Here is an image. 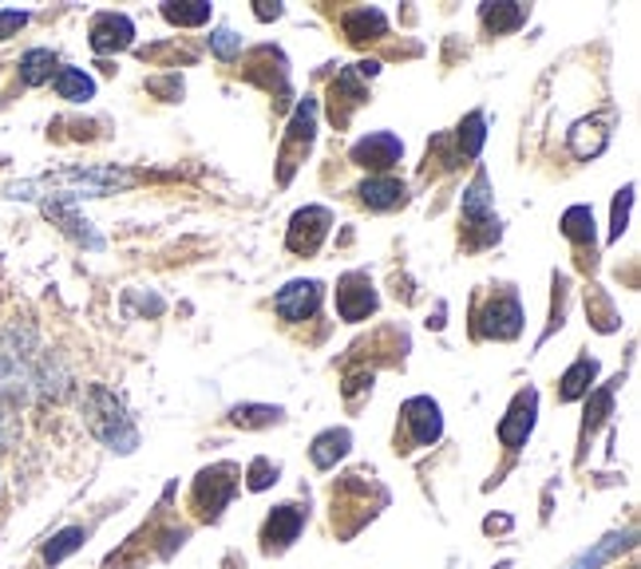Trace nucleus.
Segmentation results:
<instances>
[{
    "instance_id": "obj_24",
    "label": "nucleus",
    "mask_w": 641,
    "mask_h": 569,
    "mask_svg": "<svg viewBox=\"0 0 641 569\" xmlns=\"http://www.w3.org/2000/svg\"><path fill=\"white\" fill-rule=\"evenodd\" d=\"M459 155L464 158H479V151H484L487 143V120H484V111H472L464 123H459Z\"/></svg>"
},
{
    "instance_id": "obj_3",
    "label": "nucleus",
    "mask_w": 641,
    "mask_h": 569,
    "mask_svg": "<svg viewBox=\"0 0 641 569\" xmlns=\"http://www.w3.org/2000/svg\"><path fill=\"white\" fill-rule=\"evenodd\" d=\"M313 135H317V100L313 95H306V103H298L293 120H289L286 138H281V175H278L281 183L293 178V170L301 166V158H306L309 147H313Z\"/></svg>"
},
{
    "instance_id": "obj_12",
    "label": "nucleus",
    "mask_w": 641,
    "mask_h": 569,
    "mask_svg": "<svg viewBox=\"0 0 641 569\" xmlns=\"http://www.w3.org/2000/svg\"><path fill=\"white\" fill-rule=\"evenodd\" d=\"M364 100H369V92L361 87V75H356L353 68H344L333 80V87H329V115H333L337 127H344V123L353 120V111L361 107Z\"/></svg>"
},
{
    "instance_id": "obj_31",
    "label": "nucleus",
    "mask_w": 641,
    "mask_h": 569,
    "mask_svg": "<svg viewBox=\"0 0 641 569\" xmlns=\"http://www.w3.org/2000/svg\"><path fill=\"white\" fill-rule=\"evenodd\" d=\"M630 206H633V186H626L618 198H613V221H610V238L618 241L626 234V221H630Z\"/></svg>"
},
{
    "instance_id": "obj_1",
    "label": "nucleus",
    "mask_w": 641,
    "mask_h": 569,
    "mask_svg": "<svg viewBox=\"0 0 641 569\" xmlns=\"http://www.w3.org/2000/svg\"><path fill=\"white\" fill-rule=\"evenodd\" d=\"M131 186L127 170L115 166H64L52 175L29 178V183H12L9 198H48V206H72L80 198H103Z\"/></svg>"
},
{
    "instance_id": "obj_34",
    "label": "nucleus",
    "mask_w": 641,
    "mask_h": 569,
    "mask_svg": "<svg viewBox=\"0 0 641 569\" xmlns=\"http://www.w3.org/2000/svg\"><path fill=\"white\" fill-rule=\"evenodd\" d=\"M24 24H29V12H0V40L17 37Z\"/></svg>"
},
{
    "instance_id": "obj_36",
    "label": "nucleus",
    "mask_w": 641,
    "mask_h": 569,
    "mask_svg": "<svg viewBox=\"0 0 641 569\" xmlns=\"http://www.w3.org/2000/svg\"><path fill=\"white\" fill-rule=\"evenodd\" d=\"M484 530H487V534H495V530H511V518H487Z\"/></svg>"
},
{
    "instance_id": "obj_6",
    "label": "nucleus",
    "mask_w": 641,
    "mask_h": 569,
    "mask_svg": "<svg viewBox=\"0 0 641 569\" xmlns=\"http://www.w3.org/2000/svg\"><path fill=\"white\" fill-rule=\"evenodd\" d=\"M329 226H333V214L325 210V206H306V210H298L293 218H289V234H286V246L293 249V254H317L321 249V241L329 238Z\"/></svg>"
},
{
    "instance_id": "obj_5",
    "label": "nucleus",
    "mask_w": 641,
    "mask_h": 569,
    "mask_svg": "<svg viewBox=\"0 0 641 569\" xmlns=\"http://www.w3.org/2000/svg\"><path fill=\"white\" fill-rule=\"evenodd\" d=\"M400 423H404V435H409L412 447H432L444 432V415H440V404L436 400H427V395H416L409 404L400 407Z\"/></svg>"
},
{
    "instance_id": "obj_10",
    "label": "nucleus",
    "mask_w": 641,
    "mask_h": 569,
    "mask_svg": "<svg viewBox=\"0 0 641 569\" xmlns=\"http://www.w3.org/2000/svg\"><path fill=\"white\" fill-rule=\"evenodd\" d=\"M535 407H539V392H535V387L515 395L511 412L503 415V423H499V439L507 451H519L523 443H527L530 427H535Z\"/></svg>"
},
{
    "instance_id": "obj_27",
    "label": "nucleus",
    "mask_w": 641,
    "mask_h": 569,
    "mask_svg": "<svg viewBox=\"0 0 641 569\" xmlns=\"http://www.w3.org/2000/svg\"><path fill=\"white\" fill-rule=\"evenodd\" d=\"M281 407H270V404H238L230 412V420L238 427H270V423H281Z\"/></svg>"
},
{
    "instance_id": "obj_32",
    "label": "nucleus",
    "mask_w": 641,
    "mask_h": 569,
    "mask_svg": "<svg viewBox=\"0 0 641 569\" xmlns=\"http://www.w3.org/2000/svg\"><path fill=\"white\" fill-rule=\"evenodd\" d=\"M613 407V387H602V392L595 395V404H586V432H595L598 423L610 415Z\"/></svg>"
},
{
    "instance_id": "obj_4",
    "label": "nucleus",
    "mask_w": 641,
    "mask_h": 569,
    "mask_svg": "<svg viewBox=\"0 0 641 569\" xmlns=\"http://www.w3.org/2000/svg\"><path fill=\"white\" fill-rule=\"evenodd\" d=\"M238 467L234 463H218V467H206L203 475L195 478V510L198 518H206V523H214V518L223 515L226 503L234 498V490H238Z\"/></svg>"
},
{
    "instance_id": "obj_11",
    "label": "nucleus",
    "mask_w": 641,
    "mask_h": 569,
    "mask_svg": "<svg viewBox=\"0 0 641 569\" xmlns=\"http://www.w3.org/2000/svg\"><path fill=\"white\" fill-rule=\"evenodd\" d=\"M92 48L95 52H123V48L135 44V24H131V17H123V12H100V17L92 20Z\"/></svg>"
},
{
    "instance_id": "obj_21",
    "label": "nucleus",
    "mask_w": 641,
    "mask_h": 569,
    "mask_svg": "<svg viewBox=\"0 0 641 569\" xmlns=\"http://www.w3.org/2000/svg\"><path fill=\"white\" fill-rule=\"evenodd\" d=\"M56 75V52H48V48H32L24 60H20V80L37 87V83H48Z\"/></svg>"
},
{
    "instance_id": "obj_25",
    "label": "nucleus",
    "mask_w": 641,
    "mask_h": 569,
    "mask_svg": "<svg viewBox=\"0 0 641 569\" xmlns=\"http://www.w3.org/2000/svg\"><path fill=\"white\" fill-rule=\"evenodd\" d=\"M163 17L178 28H198L214 17V4L210 0H186V4H163Z\"/></svg>"
},
{
    "instance_id": "obj_26",
    "label": "nucleus",
    "mask_w": 641,
    "mask_h": 569,
    "mask_svg": "<svg viewBox=\"0 0 641 569\" xmlns=\"http://www.w3.org/2000/svg\"><path fill=\"white\" fill-rule=\"evenodd\" d=\"M84 538H87L84 526H68V530H60L56 538L44 546V561H48V566H60L68 554H75L80 546H84Z\"/></svg>"
},
{
    "instance_id": "obj_15",
    "label": "nucleus",
    "mask_w": 641,
    "mask_h": 569,
    "mask_svg": "<svg viewBox=\"0 0 641 569\" xmlns=\"http://www.w3.org/2000/svg\"><path fill=\"white\" fill-rule=\"evenodd\" d=\"M464 218L467 226H487V230L499 234V218L492 214V190H487L484 170H479V175L472 178V186L464 190Z\"/></svg>"
},
{
    "instance_id": "obj_9",
    "label": "nucleus",
    "mask_w": 641,
    "mask_h": 569,
    "mask_svg": "<svg viewBox=\"0 0 641 569\" xmlns=\"http://www.w3.org/2000/svg\"><path fill=\"white\" fill-rule=\"evenodd\" d=\"M321 297H325V284L321 281H289L278 297H273V309L286 321H309L317 309H321Z\"/></svg>"
},
{
    "instance_id": "obj_16",
    "label": "nucleus",
    "mask_w": 641,
    "mask_h": 569,
    "mask_svg": "<svg viewBox=\"0 0 641 569\" xmlns=\"http://www.w3.org/2000/svg\"><path fill=\"white\" fill-rule=\"evenodd\" d=\"M356 194H361V203L372 206V210H392V206L404 203L409 186L400 183V178H392V175H376V178H364Z\"/></svg>"
},
{
    "instance_id": "obj_17",
    "label": "nucleus",
    "mask_w": 641,
    "mask_h": 569,
    "mask_svg": "<svg viewBox=\"0 0 641 569\" xmlns=\"http://www.w3.org/2000/svg\"><path fill=\"white\" fill-rule=\"evenodd\" d=\"M341 28L353 44H369V40H381L384 32H389V20H384L381 9H353L344 12Z\"/></svg>"
},
{
    "instance_id": "obj_33",
    "label": "nucleus",
    "mask_w": 641,
    "mask_h": 569,
    "mask_svg": "<svg viewBox=\"0 0 641 569\" xmlns=\"http://www.w3.org/2000/svg\"><path fill=\"white\" fill-rule=\"evenodd\" d=\"M17 443V420H12V407L0 400V451H9Z\"/></svg>"
},
{
    "instance_id": "obj_13",
    "label": "nucleus",
    "mask_w": 641,
    "mask_h": 569,
    "mask_svg": "<svg viewBox=\"0 0 641 569\" xmlns=\"http://www.w3.org/2000/svg\"><path fill=\"white\" fill-rule=\"evenodd\" d=\"M301 526H306V510L301 506H278L270 518H266V526H261V546L266 550H286L289 542H298Z\"/></svg>"
},
{
    "instance_id": "obj_23",
    "label": "nucleus",
    "mask_w": 641,
    "mask_h": 569,
    "mask_svg": "<svg viewBox=\"0 0 641 569\" xmlns=\"http://www.w3.org/2000/svg\"><path fill=\"white\" fill-rule=\"evenodd\" d=\"M484 24L487 32H495V37H503V32H515V28L527 20V9L523 4H484Z\"/></svg>"
},
{
    "instance_id": "obj_7",
    "label": "nucleus",
    "mask_w": 641,
    "mask_h": 569,
    "mask_svg": "<svg viewBox=\"0 0 641 569\" xmlns=\"http://www.w3.org/2000/svg\"><path fill=\"white\" fill-rule=\"evenodd\" d=\"M400 155H404V143L392 131H372V135L356 138L353 151H349V158L356 166H364V170H392L400 163Z\"/></svg>"
},
{
    "instance_id": "obj_28",
    "label": "nucleus",
    "mask_w": 641,
    "mask_h": 569,
    "mask_svg": "<svg viewBox=\"0 0 641 569\" xmlns=\"http://www.w3.org/2000/svg\"><path fill=\"white\" fill-rule=\"evenodd\" d=\"M630 538H633V534H610V538H602V542H598L595 550H586L582 558H578L570 569H598L602 561H610L613 554L622 550V546H630Z\"/></svg>"
},
{
    "instance_id": "obj_18",
    "label": "nucleus",
    "mask_w": 641,
    "mask_h": 569,
    "mask_svg": "<svg viewBox=\"0 0 641 569\" xmlns=\"http://www.w3.org/2000/svg\"><path fill=\"white\" fill-rule=\"evenodd\" d=\"M349 447H353V435L344 432V427H329V432L317 435L313 447H309V455H313V467H321V470L337 467V459H344V455H349Z\"/></svg>"
},
{
    "instance_id": "obj_20",
    "label": "nucleus",
    "mask_w": 641,
    "mask_h": 569,
    "mask_svg": "<svg viewBox=\"0 0 641 569\" xmlns=\"http://www.w3.org/2000/svg\"><path fill=\"white\" fill-rule=\"evenodd\" d=\"M56 92H60V100H68V103H87L95 95V80L80 72V68H60Z\"/></svg>"
},
{
    "instance_id": "obj_2",
    "label": "nucleus",
    "mask_w": 641,
    "mask_h": 569,
    "mask_svg": "<svg viewBox=\"0 0 641 569\" xmlns=\"http://www.w3.org/2000/svg\"><path fill=\"white\" fill-rule=\"evenodd\" d=\"M84 423L92 427V435L103 443V447L112 451H135L139 447V432H135V423H131L127 407L115 392H107L103 384H92L84 395Z\"/></svg>"
},
{
    "instance_id": "obj_19",
    "label": "nucleus",
    "mask_w": 641,
    "mask_h": 569,
    "mask_svg": "<svg viewBox=\"0 0 641 569\" xmlns=\"http://www.w3.org/2000/svg\"><path fill=\"white\" fill-rule=\"evenodd\" d=\"M595 376H598V360L578 356L575 364L567 368V376H562L558 400H562V404H575V400H582V395L590 392V384H595Z\"/></svg>"
},
{
    "instance_id": "obj_22",
    "label": "nucleus",
    "mask_w": 641,
    "mask_h": 569,
    "mask_svg": "<svg viewBox=\"0 0 641 569\" xmlns=\"http://www.w3.org/2000/svg\"><path fill=\"white\" fill-rule=\"evenodd\" d=\"M562 234H567L575 246L595 249V214H590V206H570V210L562 214Z\"/></svg>"
},
{
    "instance_id": "obj_8",
    "label": "nucleus",
    "mask_w": 641,
    "mask_h": 569,
    "mask_svg": "<svg viewBox=\"0 0 641 569\" xmlns=\"http://www.w3.org/2000/svg\"><path fill=\"white\" fill-rule=\"evenodd\" d=\"M337 312H341V321L349 324L364 321L369 312H376V289H372L369 273L341 277V284H337Z\"/></svg>"
},
{
    "instance_id": "obj_14",
    "label": "nucleus",
    "mask_w": 641,
    "mask_h": 569,
    "mask_svg": "<svg viewBox=\"0 0 641 569\" xmlns=\"http://www.w3.org/2000/svg\"><path fill=\"white\" fill-rule=\"evenodd\" d=\"M484 321H487L484 332L492 340H515L523 332V304H519V297H515V293L495 297V301L487 304Z\"/></svg>"
},
{
    "instance_id": "obj_35",
    "label": "nucleus",
    "mask_w": 641,
    "mask_h": 569,
    "mask_svg": "<svg viewBox=\"0 0 641 569\" xmlns=\"http://www.w3.org/2000/svg\"><path fill=\"white\" fill-rule=\"evenodd\" d=\"M258 20H278L281 17V4H270V0H258V9H254Z\"/></svg>"
},
{
    "instance_id": "obj_30",
    "label": "nucleus",
    "mask_w": 641,
    "mask_h": 569,
    "mask_svg": "<svg viewBox=\"0 0 641 569\" xmlns=\"http://www.w3.org/2000/svg\"><path fill=\"white\" fill-rule=\"evenodd\" d=\"M210 52L218 55V60H234V55L242 52V37L230 32V28H218V32L210 37Z\"/></svg>"
},
{
    "instance_id": "obj_29",
    "label": "nucleus",
    "mask_w": 641,
    "mask_h": 569,
    "mask_svg": "<svg viewBox=\"0 0 641 569\" xmlns=\"http://www.w3.org/2000/svg\"><path fill=\"white\" fill-rule=\"evenodd\" d=\"M278 483V467H273L270 459H254L250 470H246V487L250 490H266Z\"/></svg>"
}]
</instances>
